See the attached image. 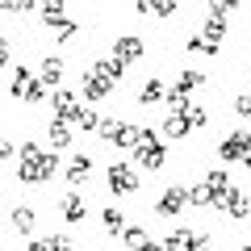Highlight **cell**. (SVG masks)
I'll list each match as a JSON object with an SVG mask.
<instances>
[{
    "mask_svg": "<svg viewBox=\"0 0 251 251\" xmlns=\"http://www.w3.org/2000/svg\"><path fill=\"white\" fill-rule=\"evenodd\" d=\"M134 163L147 172H159L163 163H168V151H163V138L155 134L151 126H143L138 130V147H134Z\"/></svg>",
    "mask_w": 251,
    "mask_h": 251,
    "instance_id": "6da1fadb",
    "label": "cell"
},
{
    "mask_svg": "<svg viewBox=\"0 0 251 251\" xmlns=\"http://www.w3.org/2000/svg\"><path fill=\"white\" fill-rule=\"evenodd\" d=\"M54 168H59V155L54 151H38L34 159H17V180L21 184H42V180L54 176Z\"/></svg>",
    "mask_w": 251,
    "mask_h": 251,
    "instance_id": "7a4b0ae2",
    "label": "cell"
},
{
    "mask_svg": "<svg viewBox=\"0 0 251 251\" xmlns=\"http://www.w3.org/2000/svg\"><path fill=\"white\" fill-rule=\"evenodd\" d=\"M97 134L105 138V143H113L117 151H134V147H138V126L122 122V117H105Z\"/></svg>",
    "mask_w": 251,
    "mask_h": 251,
    "instance_id": "3957f363",
    "label": "cell"
},
{
    "mask_svg": "<svg viewBox=\"0 0 251 251\" xmlns=\"http://www.w3.org/2000/svg\"><path fill=\"white\" fill-rule=\"evenodd\" d=\"M105 184H109L113 197H130V193H138V168H130V163H109Z\"/></svg>",
    "mask_w": 251,
    "mask_h": 251,
    "instance_id": "277c9868",
    "label": "cell"
},
{
    "mask_svg": "<svg viewBox=\"0 0 251 251\" xmlns=\"http://www.w3.org/2000/svg\"><path fill=\"white\" fill-rule=\"evenodd\" d=\"M184 193H188V184H168V188H163V197L155 201V214H159V218H180L184 205H188Z\"/></svg>",
    "mask_w": 251,
    "mask_h": 251,
    "instance_id": "5b68a950",
    "label": "cell"
},
{
    "mask_svg": "<svg viewBox=\"0 0 251 251\" xmlns=\"http://www.w3.org/2000/svg\"><path fill=\"white\" fill-rule=\"evenodd\" d=\"M247 155H251V130H234V134H226L218 143V159H226V163L247 159Z\"/></svg>",
    "mask_w": 251,
    "mask_h": 251,
    "instance_id": "8992f818",
    "label": "cell"
},
{
    "mask_svg": "<svg viewBox=\"0 0 251 251\" xmlns=\"http://www.w3.org/2000/svg\"><path fill=\"white\" fill-rule=\"evenodd\" d=\"M201 184H205V193H209V205H218V209H222V201L226 197H230V176H226V172H205V180H201Z\"/></svg>",
    "mask_w": 251,
    "mask_h": 251,
    "instance_id": "52a82bcc",
    "label": "cell"
},
{
    "mask_svg": "<svg viewBox=\"0 0 251 251\" xmlns=\"http://www.w3.org/2000/svg\"><path fill=\"white\" fill-rule=\"evenodd\" d=\"M50 109L59 122H72L75 113H80V100H75V88H54L50 92Z\"/></svg>",
    "mask_w": 251,
    "mask_h": 251,
    "instance_id": "ba28073f",
    "label": "cell"
},
{
    "mask_svg": "<svg viewBox=\"0 0 251 251\" xmlns=\"http://www.w3.org/2000/svg\"><path fill=\"white\" fill-rule=\"evenodd\" d=\"M80 88H84V100H105L109 92H113V84H109L97 67H88V72L80 75Z\"/></svg>",
    "mask_w": 251,
    "mask_h": 251,
    "instance_id": "9c48e42d",
    "label": "cell"
},
{
    "mask_svg": "<svg viewBox=\"0 0 251 251\" xmlns=\"http://www.w3.org/2000/svg\"><path fill=\"white\" fill-rule=\"evenodd\" d=\"M59 214H63V222H84V218H88V197H84L80 188H72V193L59 201Z\"/></svg>",
    "mask_w": 251,
    "mask_h": 251,
    "instance_id": "30bf717a",
    "label": "cell"
},
{
    "mask_svg": "<svg viewBox=\"0 0 251 251\" xmlns=\"http://www.w3.org/2000/svg\"><path fill=\"white\" fill-rule=\"evenodd\" d=\"M143 50H147L143 38H134V34H126V38H117V42H113V59L122 63V67H126V63H138V59H143Z\"/></svg>",
    "mask_w": 251,
    "mask_h": 251,
    "instance_id": "8fae6325",
    "label": "cell"
},
{
    "mask_svg": "<svg viewBox=\"0 0 251 251\" xmlns=\"http://www.w3.org/2000/svg\"><path fill=\"white\" fill-rule=\"evenodd\" d=\"M222 214H226V218H234V222H239V218H251V197L243 193L239 184H234V188H230V197L222 201Z\"/></svg>",
    "mask_w": 251,
    "mask_h": 251,
    "instance_id": "7c38bea8",
    "label": "cell"
},
{
    "mask_svg": "<svg viewBox=\"0 0 251 251\" xmlns=\"http://www.w3.org/2000/svg\"><path fill=\"white\" fill-rule=\"evenodd\" d=\"M46 138H50V151H72V122H59V117H50V126H46Z\"/></svg>",
    "mask_w": 251,
    "mask_h": 251,
    "instance_id": "4fadbf2b",
    "label": "cell"
},
{
    "mask_svg": "<svg viewBox=\"0 0 251 251\" xmlns=\"http://www.w3.org/2000/svg\"><path fill=\"white\" fill-rule=\"evenodd\" d=\"M59 80H63V59L59 54H46V59L38 63V84L50 88V84H59Z\"/></svg>",
    "mask_w": 251,
    "mask_h": 251,
    "instance_id": "5bb4252c",
    "label": "cell"
},
{
    "mask_svg": "<svg viewBox=\"0 0 251 251\" xmlns=\"http://www.w3.org/2000/svg\"><path fill=\"white\" fill-rule=\"evenodd\" d=\"M88 176H92V159H88L84 151H75L72 163H67V184H84Z\"/></svg>",
    "mask_w": 251,
    "mask_h": 251,
    "instance_id": "9a60e30c",
    "label": "cell"
},
{
    "mask_svg": "<svg viewBox=\"0 0 251 251\" xmlns=\"http://www.w3.org/2000/svg\"><path fill=\"white\" fill-rule=\"evenodd\" d=\"M134 13H143V17H172V13H180L176 0H159V4H151V0H138Z\"/></svg>",
    "mask_w": 251,
    "mask_h": 251,
    "instance_id": "2e32d148",
    "label": "cell"
},
{
    "mask_svg": "<svg viewBox=\"0 0 251 251\" xmlns=\"http://www.w3.org/2000/svg\"><path fill=\"white\" fill-rule=\"evenodd\" d=\"M163 134H168V138H184V134H193V122H188V113H168V117H163Z\"/></svg>",
    "mask_w": 251,
    "mask_h": 251,
    "instance_id": "e0dca14e",
    "label": "cell"
},
{
    "mask_svg": "<svg viewBox=\"0 0 251 251\" xmlns=\"http://www.w3.org/2000/svg\"><path fill=\"white\" fill-rule=\"evenodd\" d=\"M9 226H13L17 234H34V209H29V205H13Z\"/></svg>",
    "mask_w": 251,
    "mask_h": 251,
    "instance_id": "ac0fdd59",
    "label": "cell"
},
{
    "mask_svg": "<svg viewBox=\"0 0 251 251\" xmlns=\"http://www.w3.org/2000/svg\"><path fill=\"white\" fill-rule=\"evenodd\" d=\"M159 100H168V88H163V80H147L143 88H138V105H159Z\"/></svg>",
    "mask_w": 251,
    "mask_h": 251,
    "instance_id": "d6986e66",
    "label": "cell"
},
{
    "mask_svg": "<svg viewBox=\"0 0 251 251\" xmlns=\"http://www.w3.org/2000/svg\"><path fill=\"white\" fill-rule=\"evenodd\" d=\"M29 251H75V243L67 234H50V239H34Z\"/></svg>",
    "mask_w": 251,
    "mask_h": 251,
    "instance_id": "ffe728a7",
    "label": "cell"
},
{
    "mask_svg": "<svg viewBox=\"0 0 251 251\" xmlns=\"http://www.w3.org/2000/svg\"><path fill=\"white\" fill-rule=\"evenodd\" d=\"M100 122H105V117H100L97 109H88V105H80V113L72 117V126H80V130H100Z\"/></svg>",
    "mask_w": 251,
    "mask_h": 251,
    "instance_id": "44dd1931",
    "label": "cell"
},
{
    "mask_svg": "<svg viewBox=\"0 0 251 251\" xmlns=\"http://www.w3.org/2000/svg\"><path fill=\"white\" fill-rule=\"evenodd\" d=\"M92 67H97V72H100V75H105V80H109V84H117V80H122V72H126L122 63H117V59H113V54H109V59H97V63H92Z\"/></svg>",
    "mask_w": 251,
    "mask_h": 251,
    "instance_id": "7402d4cb",
    "label": "cell"
},
{
    "mask_svg": "<svg viewBox=\"0 0 251 251\" xmlns=\"http://www.w3.org/2000/svg\"><path fill=\"white\" fill-rule=\"evenodd\" d=\"M188 239H193V230H188V226H176V230L163 239V251H180V247H188Z\"/></svg>",
    "mask_w": 251,
    "mask_h": 251,
    "instance_id": "603a6c76",
    "label": "cell"
},
{
    "mask_svg": "<svg viewBox=\"0 0 251 251\" xmlns=\"http://www.w3.org/2000/svg\"><path fill=\"white\" fill-rule=\"evenodd\" d=\"M100 218H105V230H109V234H122V230H126V214H122L117 205H109Z\"/></svg>",
    "mask_w": 251,
    "mask_h": 251,
    "instance_id": "cb8c5ba5",
    "label": "cell"
},
{
    "mask_svg": "<svg viewBox=\"0 0 251 251\" xmlns=\"http://www.w3.org/2000/svg\"><path fill=\"white\" fill-rule=\"evenodd\" d=\"M122 243H126V247H134V251H143L147 230H143V226H126V230H122Z\"/></svg>",
    "mask_w": 251,
    "mask_h": 251,
    "instance_id": "d4e9b609",
    "label": "cell"
},
{
    "mask_svg": "<svg viewBox=\"0 0 251 251\" xmlns=\"http://www.w3.org/2000/svg\"><path fill=\"white\" fill-rule=\"evenodd\" d=\"M75 34H80V21H72V17L63 21V25H54V38H59V42H72Z\"/></svg>",
    "mask_w": 251,
    "mask_h": 251,
    "instance_id": "484cf974",
    "label": "cell"
},
{
    "mask_svg": "<svg viewBox=\"0 0 251 251\" xmlns=\"http://www.w3.org/2000/svg\"><path fill=\"white\" fill-rule=\"evenodd\" d=\"M184 46H188V50H197V54H218V46H209V42H205V38H201V34L184 38Z\"/></svg>",
    "mask_w": 251,
    "mask_h": 251,
    "instance_id": "4316f807",
    "label": "cell"
},
{
    "mask_svg": "<svg viewBox=\"0 0 251 251\" xmlns=\"http://www.w3.org/2000/svg\"><path fill=\"white\" fill-rule=\"evenodd\" d=\"M188 205H209V193H205V184H188Z\"/></svg>",
    "mask_w": 251,
    "mask_h": 251,
    "instance_id": "83f0119b",
    "label": "cell"
},
{
    "mask_svg": "<svg viewBox=\"0 0 251 251\" xmlns=\"http://www.w3.org/2000/svg\"><path fill=\"white\" fill-rule=\"evenodd\" d=\"M188 122H193V130H201V126H209V109L193 105V109H188Z\"/></svg>",
    "mask_w": 251,
    "mask_h": 251,
    "instance_id": "f1b7e54d",
    "label": "cell"
},
{
    "mask_svg": "<svg viewBox=\"0 0 251 251\" xmlns=\"http://www.w3.org/2000/svg\"><path fill=\"white\" fill-rule=\"evenodd\" d=\"M234 113H239V117H251V92L234 97Z\"/></svg>",
    "mask_w": 251,
    "mask_h": 251,
    "instance_id": "f546056e",
    "label": "cell"
},
{
    "mask_svg": "<svg viewBox=\"0 0 251 251\" xmlns=\"http://www.w3.org/2000/svg\"><path fill=\"white\" fill-rule=\"evenodd\" d=\"M184 251H209V234H193Z\"/></svg>",
    "mask_w": 251,
    "mask_h": 251,
    "instance_id": "4dcf8cb0",
    "label": "cell"
},
{
    "mask_svg": "<svg viewBox=\"0 0 251 251\" xmlns=\"http://www.w3.org/2000/svg\"><path fill=\"white\" fill-rule=\"evenodd\" d=\"M13 151H17L13 143H0V163H9V159H13Z\"/></svg>",
    "mask_w": 251,
    "mask_h": 251,
    "instance_id": "1f68e13d",
    "label": "cell"
},
{
    "mask_svg": "<svg viewBox=\"0 0 251 251\" xmlns=\"http://www.w3.org/2000/svg\"><path fill=\"white\" fill-rule=\"evenodd\" d=\"M9 63V38H0V67Z\"/></svg>",
    "mask_w": 251,
    "mask_h": 251,
    "instance_id": "d6a6232c",
    "label": "cell"
},
{
    "mask_svg": "<svg viewBox=\"0 0 251 251\" xmlns=\"http://www.w3.org/2000/svg\"><path fill=\"white\" fill-rule=\"evenodd\" d=\"M143 251H163V243H151V239H147V243H143Z\"/></svg>",
    "mask_w": 251,
    "mask_h": 251,
    "instance_id": "836d02e7",
    "label": "cell"
},
{
    "mask_svg": "<svg viewBox=\"0 0 251 251\" xmlns=\"http://www.w3.org/2000/svg\"><path fill=\"white\" fill-rule=\"evenodd\" d=\"M243 168H247V172H251V155H247V159H243Z\"/></svg>",
    "mask_w": 251,
    "mask_h": 251,
    "instance_id": "e575fe53",
    "label": "cell"
},
{
    "mask_svg": "<svg viewBox=\"0 0 251 251\" xmlns=\"http://www.w3.org/2000/svg\"><path fill=\"white\" fill-rule=\"evenodd\" d=\"M239 251H251V243H243V247H239Z\"/></svg>",
    "mask_w": 251,
    "mask_h": 251,
    "instance_id": "d590c367",
    "label": "cell"
},
{
    "mask_svg": "<svg viewBox=\"0 0 251 251\" xmlns=\"http://www.w3.org/2000/svg\"><path fill=\"white\" fill-rule=\"evenodd\" d=\"M0 143H4V138H0Z\"/></svg>",
    "mask_w": 251,
    "mask_h": 251,
    "instance_id": "8d00e7d4",
    "label": "cell"
}]
</instances>
